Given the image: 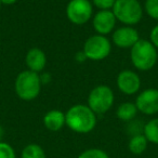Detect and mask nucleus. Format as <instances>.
Instances as JSON below:
<instances>
[{
    "mask_svg": "<svg viewBox=\"0 0 158 158\" xmlns=\"http://www.w3.org/2000/svg\"><path fill=\"white\" fill-rule=\"evenodd\" d=\"M97 116L87 104H75L65 113L66 126L76 133H90L97 127Z\"/></svg>",
    "mask_w": 158,
    "mask_h": 158,
    "instance_id": "f257e3e1",
    "label": "nucleus"
},
{
    "mask_svg": "<svg viewBox=\"0 0 158 158\" xmlns=\"http://www.w3.org/2000/svg\"><path fill=\"white\" fill-rule=\"evenodd\" d=\"M131 63L138 70L147 72L154 68L158 60V51L149 40L140 39L130 51Z\"/></svg>",
    "mask_w": 158,
    "mask_h": 158,
    "instance_id": "f03ea898",
    "label": "nucleus"
},
{
    "mask_svg": "<svg viewBox=\"0 0 158 158\" xmlns=\"http://www.w3.org/2000/svg\"><path fill=\"white\" fill-rule=\"evenodd\" d=\"M41 80L38 73L31 72L29 69L23 70L16 76L14 81V90L18 98L23 101H33L41 91Z\"/></svg>",
    "mask_w": 158,
    "mask_h": 158,
    "instance_id": "7ed1b4c3",
    "label": "nucleus"
},
{
    "mask_svg": "<svg viewBox=\"0 0 158 158\" xmlns=\"http://www.w3.org/2000/svg\"><path fill=\"white\" fill-rule=\"evenodd\" d=\"M112 11L118 22L133 26L142 20L144 8L139 0H116Z\"/></svg>",
    "mask_w": 158,
    "mask_h": 158,
    "instance_id": "20e7f679",
    "label": "nucleus"
},
{
    "mask_svg": "<svg viewBox=\"0 0 158 158\" xmlns=\"http://www.w3.org/2000/svg\"><path fill=\"white\" fill-rule=\"evenodd\" d=\"M115 94L113 89L106 85H99L90 91L87 105L97 115H103L113 107Z\"/></svg>",
    "mask_w": 158,
    "mask_h": 158,
    "instance_id": "39448f33",
    "label": "nucleus"
},
{
    "mask_svg": "<svg viewBox=\"0 0 158 158\" xmlns=\"http://www.w3.org/2000/svg\"><path fill=\"white\" fill-rule=\"evenodd\" d=\"M112 51V42L106 36L95 34L85 41L82 52L87 60L90 61H102L110 55Z\"/></svg>",
    "mask_w": 158,
    "mask_h": 158,
    "instance_id": "423d86ee",
    "label": "nucleus"
},
{
    "mask_svg": "<svg viewBox=\"0 0 158 158\" xmlns=\"http://www.w3.org/2000/svg\"><path fill=\"white\" fill-rule=\"evenodd\" d=\"M93 8L90 0H70L66 6V18L75 25H85L93 18Z\"/></svg>",
    "mask_w": 158,
    "mask_h": 158,
    "instance_id": "0eeeda50",
    "label": "nucleus"
},
{
    "mask_svg": "<svg viewBox=\"0 0 158 158\" xmlns=\"http://www.w3.org/2000/svg\"><path fill=\"white\" fill-rule=\"evenodd\" d=\"M138 110L143 115L153 116L158 113V89L148 88L141 91L135 99Z\"/></svg>",
    "mask_w": 158,
    "mask_h": 158,
    "instance_id": "6e6552de",
    "label": "nucleus"
},
{
    "mask_svg": "<svg viewBox=\"0 0 158 158\" xmlns=\"http://www.w3.org/2000/svg\"><path fill=\"white\" fill-rule=\"evenodd\" d=\"M116 84L117 88L121 93L126 95H133L140 91L141 78L133 70L123 69L117 76Z\"/></svg>",
    "mask_w": 158,
    "mask_h": 158,
    "instance_id": "1a4fd4ad",
    "label": "nucleus"
},
{
    "mask_svg": "<svg viewBox=\"0 0 158 158\" xmlns=\"http://www.w3.org/2000/svg\"><path fill=\"white\" fill-rule=\"evenodd\" d=\"M140 39L139 31L133 26L123 25L112 33L113 44L121 49H131Z\"/></svg>",
    "mask_w": 158,
    "mask_h": 158,
    "instance_id": "9d476101",
    "label": "nucleus"
},
{
    "mask_svg": "<svg viewBox=\"0 0 158 158\" xmlns=\"http://www.w3.org/2000/svg\"><path fill=\"white\" fill-rule=\"evenodd\" d=\"M116 23L117 20L112 10L98 11L95 14H93L92 26L95 33L99 35L106 36L108 34H112L115 31Z\"/></svg>",
    "mask_w": 158,
    "mask_h": 158,
    "instance_id": "9b49d317",
    "label": "nucleus"
},
{
    "mask_svg": "<svg viewBox=\"0 0 158 158\" xmlns=\"http://www.w3.org/2000/svg\"><path fill=\"white\" fill-rule=\"evenodd\" d=\"M25 63L31 72L39 74L47 65V55L40 48H31L27 51L25 56Z\"/></svg>",
    "mask_w": 158,
    "mask_h": 158,
    "instance_id": "f8f14e48",
    "label": "nucleus"
},
{
    "mask_svg": "<svg viewBox=\"0 0 158 158\" xmlns=\"http://www.w3.org/2000/svg\"><path fill=\"white\" fill-rule=\"evenodd\" d=\"M44 125L49 131L57 132L66 126L65 113L60 110H51L44 116Z\"/></svg>",
    "mask_w": 158,
    "mask_h": 158,
    "instance_id": "ddd939ff",
    "label": "nucleus"
},
{
    "mask_svg": "<svg viewBox=\"0 0 158 158\" xmlns=\"http://www.w3.org/2000/svg\"><path fill=\"white\" fill-rule=\"evenodd\" d=\"M139 110L136 107L135 103L132 102H125L121 103L116 110V116L119 120L125 121V123H130L131 120L135 119Z\"/></svg>",
    "mask_w": 158,
    "mask_h": 158,
    "instance_id": "4468645a",
    "label": "nucleus"
},
{
    "mask_svg": "<svg viewBox=\"0 0 158 158\" xmlns=\"http://www.w3.org/2000/svg\"><path fill=\"white\" fill-rule=\"evenodd\" d=\"M147 146H148V141L143 133L132 135L128 142V148H129L130 153L134 154V155L143 154L146 151Z\"/></svg>",
    "mask_w": 158,
    "mask_h": 158,
    "instance_id": "2eb2a0df",
    "label": "nucleus"
},
{
    "mask_svg": "<svg viewBox=\"0 0 158 158\" xmlns=\"http://www.w3.org/2000/svg\"><path fill=\"white\" fill-rule=\"evenodd\" d=\"M143 134L147 139L148 143L158 145V118H153L144 123Z\"/></svg>",
    "mask_w": 158,
    "mask_h": 158,
    "instance_id": "dca6fc26",
    "label": "nucleus"
},
{
    "mask_svg": "<svg viewBox=\"0 0 158 158\" xmlns=\"http://www.w3.org/2000/svg\"><path fill=\"white\" fill-rule=\"evenodd\" d=\"M21 158H47L46 152L36 143L27 144L21 152Z\"/></svg>",
    "mask_w": 158,
    "mask_h": 158,
    "instance_id": "f3484780",
    "label": "nucleus"
},
{
    "mask_svg": "<svg viewBox=\"0 0 158 158\" xmlns=\"http://www.w3.org/2000/svg\"><path fill=\"white\" fill-rule=\"evenodd\" d=\"M78 158H110V156L103 149L92 147V148L85 149L84 152H81L79 154Z\"/></svg>",
    "mask_w": 158,
    "mask_h": 158,
    "instance_id": "a211bd4d",
    "label": "nucleus"
},
{
    "mask_svg": "<svg viewBox=\"0 0 158 158\" xmlns=\"http://www.w3.org/2000/svg\"><path fill=\"white\" fill-rule=\"evenodd\" d=\"M143 8L149 18L158 21V0H146Z\"/></svg>",
    "mask_w": 158,
    "mask_h": 158,
    "instance_id": "6ab92c4d",
    "label": "nucleus"
},
{
    "mask_svg": "<svg viewBox=\"0 0 158 158\" xmlns=\"http://www.w3.org/2000/svg\"><path fill=\"white\" fill-rule=\"evenodd\" d=\"M0 158H16L15 149L7 142H0Z\"/></svg>",
    "mask_w": 158,
    "mask_h": 158,
    "instance_id": "aec40b11",
    "label": "nucleus"
},
{
    "mask_svg": "<svg viewBox=\"0 0 158 158\" xmlns=\"http://www.w3.org/2000/svg\"><path fill=\"white\" fill-rule=\"evenodd\" d=\"M116 0H92L93 7L97 8L99 11H104V10H112L115 5Z\"/></svg>",
    "mask_w": 158,
    "mask_h": 158,
    "instance_id": "412c9836",
    "label": "nucleus"
},
{
    "mask_svg": "<svg viewBox=\"0 0 158 158\" xmlns=\"http://www.w3.org/2000/svg\"><path fill=\"white\" fill-rule=\"evenodd\" d=\"M149 41L158 50V25H156V26H154L152 28L151 33H149Z\"/></svg>",
    "mask_w": 158,
    "mask_h": 158,
    "instance_id": "4be33fe9",
    "label": "nucleus"
},
{
    "mask_svg": "<svg viewBox=\"0 0 158 158\" xmlns=\"http://www.w3.org/2000/svg\"><path fill=\"white\" fill-rule=\"evenodd\" d=\"M51 74L50 73H44V74L40 75V80H41L42 85H48L51 81Z\"/></svg>",
    "mask_w": 158,
    "mask_h": 158,
    "instance_id": "5701e85b",
    "label": "nucleus"
},
{
    "mask_svg": "<svg viewBox=\"0 0 158 158\" xmlns=\"http://www.w3.org/2000/svg\"><path fill=\"white\" fill-rule=\"evenodd\" d=\"M75 59H76L77 62H80V63H81V62L86 61L87 57H86V55H85V53L82 52V51H80V52L76 53V57H75Z\"/></svg>",
    "mask_w": 158,
    "mask_h": 158,
    "instance_id": "b1692460",
    "label": "nucleus"
},
{
    "mask_svg": "<svg viewBox=\"0 0 158 158\" xmlns=\"http://www.w3.org/2000/svg\"><path fill=\"white\" fill-rule=\"evenodd\" d=\"M2 5H6V6H11V5H14V3L18 1V0H0Z\"/></svg>",
    "mask_w": 158,
    "mask_h": 158,
    "instance_id": "393cba45",
    "label": "nucleus"
},
{
    "mask_svg": "<svg viewBox=\"0 0 158 158\" xmlns=\"http://www.w3.org/2000/svg\"><path fill=\"white\" fill-rule=\"evenodd\" d=\"M3 136H5V129L1 125H0V142L3 141Z\"/></svg>",
    "mask_w": 158,
    "mask_h": 158,
    "instance_id": "a878e982",
    "label": "nucleus"
},
{
    "mask_svg": "<svg viewBox=\"0 0 158 158\" xmlns=\"http://www.w3.org/2000/svg\"><path fill=\"white\" fill-rule=\"evenodd\" d=\"M1 6H2V3H1V1H0V8H1Z\"/></svg>",
    "mask_w": 158,
    "mask_h": 158,
    "instance_id": "bb28decb",
    "label": "nucleus"
}]
</instances>
